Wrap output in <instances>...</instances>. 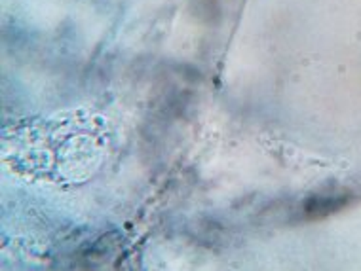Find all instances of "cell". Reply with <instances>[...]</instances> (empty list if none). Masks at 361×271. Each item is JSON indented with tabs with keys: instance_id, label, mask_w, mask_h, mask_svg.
<instances>
[]
</instances>
